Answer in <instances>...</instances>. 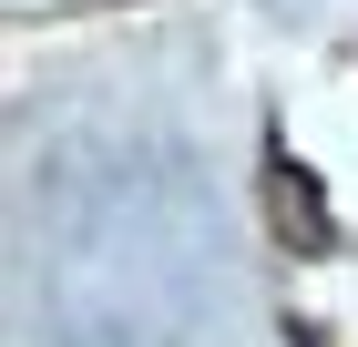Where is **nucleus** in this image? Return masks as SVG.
I'll list each match as a JSON object with an SVG mask.
<instances>
[{
	"label": "nucleus",
	"instance_id": "f257e3e1",
	"mask_svg": "<svg viewBox=\"0 0 358 347\" xmlns=\"http://www.w3.org/2000/svg\"><path fill=\"white\" fill-rule=\"evenodd\" d=\"M276 225H287V235H307V245H328V214H317V184H307V174H287V163H276Z\"/></svg>",
	"mask_w": 358,
	"mask_h": 347
}]
</instances>
